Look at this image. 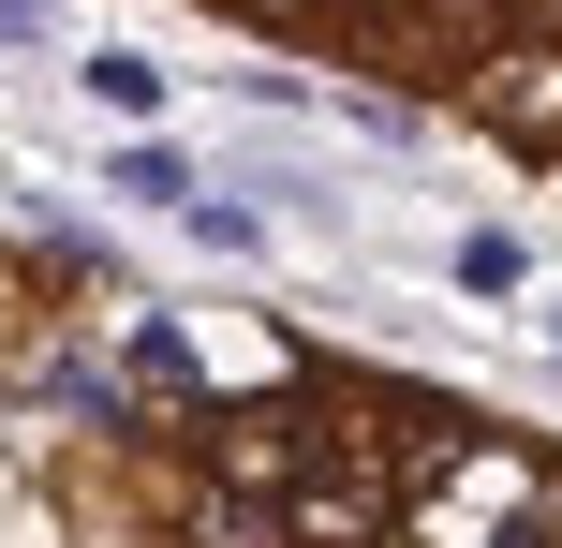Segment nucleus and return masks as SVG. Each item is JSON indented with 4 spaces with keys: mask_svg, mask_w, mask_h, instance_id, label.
<instances>
[{
    "mask_svg": "<svg viewBox=\"0 0 562 548\" xmlns=\"http://www.w3.org/2000/svg\"><path fill=\"white\" fill-rule=\"evenodd\" d=\"M178 237H193V253H223V267H267V193H207Z\"/></svg>",
    "mask_w": 562,
    "mask_h": 548,
    "instance_id": "obj_4",
    "label": "nucleus"
},
{
    "mask_svg": "<svg viewBox=\"0 0 562 548\" xmlns=\"http://www.w3.org/2000/svg\"><path fill=\"white\" fill-rule=\"evenodd\" d=\"M75 89H89L104 119H164V75H148V59H119V45H89V59H75Z\"/></svg>",
    "mask_w": 562,
    "mask_h": 548,
    "instance_id": "obj_5",
    "label": "nucleus"
},
{
    "mask_svg": "<svg viewBox=\"0 0 562 548\" xmlns=\"http://www.w3.org/2000/svg\"><path fill=\"white\" fill-rule=\"evenodd\" d=\"M104 193H119V208H148V223H193L207 178H193V148H178V134H148V119H134V134L104 148Z\"/></svg>",
    "mask_w": 562,
    "mask_h": 548,
    "instance_id": "obj_1",
    "label": "nucleus"
},
{
    "mask_svg": "<svg viewBox=\"0 0 562 548\" xmlns=\"http://www.w3.org/2000/svg\"><path fill=\"white\" fill-rule=\"evenodd\" d=\"M474 104L504 134H562V45H488L474 59Z\"/></svg>",
    "mask_w": 562,
    "mask_h": 548,
    "instance_id": "obj_2",
    "label": "nucleus"
},
{
    "mask_svg": "<svg viewBox=\"0 0 562 548\" xmlns=\"http://www.w3.org/2000/svg\"><path fill=\"white\" fill-rule=\"evenodd\" d=\"M445 282H459V297H518V282H533L518 223H459V237H445Z\"/></svg>",
    "mask_w": 562,
    "mask_h": 548,
    "instance_id": "obj_3",
    "label": "nucleus"
},
{
    "mask_svg": "<svg viewBox=\"0 0 562 548\" xmlns=\"http://www.w3.org/2000/svg\"><path fill=\"white\" fill-rule=\"evenodd\" d=\"M45 15H59V0H0V59H30V45H45Z\"/></svg>",
    "mask_w": 562,
    "mask_h": 548,
    "instance_id": "obj_7",
    "label": "nucleus"
},
{
    "mask_svg": "<svg viewBox=\"0 0 562 548\" xmlns=\"http://www.w3.org/2000/svg\"><path fill=\"white\" fill-rule=\"evenodd\" d=\"M548 356H562V297H548Z\"/></svg>",
    "mask_w": 562,
    "mask_h": 548,
    "instance_id": "obj_8",
    "label": "nucleus"
},
{
    "mask_svg": "<svg viewBox=\"0 0 562 548\" xmlns=\"http://www.w3.org/2000/svg\"><path fill=\"white\" fill-rule=\"evenodd\" d=\"M119 371H134V385H193V342H178V326H164V312H148V326H134V342H119Z\"/></svg>",
    "mask_w": 562,
    "mask_h": 548,
    "instance_id": "obj_6",
    "label": "nucleus"
}]
</instances>
